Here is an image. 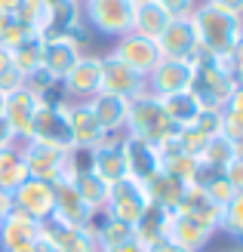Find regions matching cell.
Masks as SVG:
<instances>
[{"label": "cell", "mask_w": 243, "mask_h": 252, "mask_svg": "<svg viewBox=\"0 0 243 252\" xmlns=\"http://www.w3.org/2000/svg\"><path fill=\"white\" fill-rule=\"evenodd\" d=\"M234 157H237V142H231L225 132L212 135L207 142V148H203V154H200V160L209 163V166H215V169H225Z\"/></svg>", "instance_id": "33"}, {"label": "cell", "mask_w": 243, "mask_h": 252, "mask_svg": "<svg viewBox=\"0 0 243 252\" xmlns=\"http://www.w3.org/2000/svg\"><path fill=\"white\" fill-rule=\"evenodd\" d=\"M12 206L28 212L37 221H46L53 216V206H56V188L49 182H40V179H25L12 191Z\"/></svg>", "instance_id": "17"}, {"label": "cell", "mask_w": 243, "mask_h": 252, "mask_svg": "<svg viewBox=\"0 0 243 252\" xmlns=\"http://www.w3.org/2000/svg\"><path fill=\"white\" fill-rule=\"evenodd\" d=\"M99 93H111L120 98H139L142 93H148V77L136 74L133 68H126L123 62H117L114 56L102 53V77H99Z\"/></svg>", "instance_id": "12"}, {"label": "cell", "mask_w": 243, "mask_h": 252, "mask_svg": "<svg viewBox=\"0 0 243 252\" xmlns=\"http://www.w3.org/2000/svg\"><path fill=\"white\" fill-rule=\"evenodd\" d=\"M166 240L188 252H207L215 240V231L200 224L197 219L182 216V212H170L166 216Z\"/></svg>", "instance_id": "16"}, {"label": "cell", "mask_w": 243, "mask_h": 252, "mask_svg": "<svg viewBox=\"0 0 243 252\" xmlns=\"http://www.w3.org/2000/svg\"><path fill=\"white\" fill-rule=\"evenodd\" d=\"M22 86H25V74L16 68V65H12V68H6L3 74H0V93H16V90H22Z\"/></svg>", "instance_id": "37"}, {"label": "cell", "mask_w": 243, "mask_h": 252, "mask_svg": "<svg viewBox=\"0 0 243 252\" xmlns=\"http://www.w3.org/2000/svg\"><path fill=\"white\" fill-rule=\"evenodd\" d=\"M237 86L240 83L234 77L231 56H203L200 53L194 59V83H191V93L203 102V108H225Z\"/></svg>", "instance_id": "2"}, {"label": "cell", "mask_w": 243, "mask_h": 252, "mask_svg": "<svg viewBox=\"0 0 243 252\" xmlns=\"http://www.w3.org/2000/svg\"><path fill=\"white\" fill-rule=\"evenodd\" d=\"M123 160H126V179H133L139 185H145L160 169L157 148L148 142H139V138H130V135H123Z\"/></svg>", "instance_id": "23"}, {"label": "cell", "mask_w": 243, "mask_h": 252, "mask_svg": "<svg viewBox=\"0 0 243 252\" xmlns=\"http://www.w3.org/2000/svg\"><path fill=\"white\" fill-rule=\"evenodd\" d=\"M178 129L170 123V117L163 114V105L157 95L142 93L139 98L130 102V123H126V132L130 138H139V142H148V145H160L166 138H173Z\"/></svg>", "instance_id": "3"}, {"label": "cell", "mask_w": 243, "mask_h": 252, "mask_svg": "<svg viewBox=\"0 0 243 252\" xmlns=\"http://www.w3.org/2000/svg\"><path fill=\"white\" fill-rule=\"evenodd\" d=\"M37 142H49V145H59V148H74L71 145V129H68V102L65 98H43L37 114L31 120V135Z\"/></svg>", "instance_id": "6"}, {"label": "cell", "mask_w": 243, "mask_h": 252, "mask_svg": "<svg viewBox=\"0 0 243 252\" xmlns=\"http://www.w3.org/2000/svg\"><path fill=\"white\" fill-rule=\"evenodd\" d=\"M133 12L136 6L130 0H80L83 28L108 40H117L126 31H133Z\"/></svg>", "instance_id": "4"}, {"label": "cell", "mask_w": 243, "mask_h": 252, "mask_svg": "<svg viewBox=\"0 0 243 252\" xmlns=\"http://www.w3.org/2000/svg\"><path fill=\"white\" fill-rule=\"evenodd\" d=\"M225 114H237V117H243V86H237V90L231 93V98H228V105L222 108Z\"/></svg>", "instance_id": "39"}, {"label": "cell", "mask_w": 243, "mask_h": 252, "mask_svg": "<svg viewBox=\"0 0 243 252\" xmlns=\"http://www.w3.org/2000/svg\"><path fill=\"white\" fill-rule=\"evenodd\" d=\"M40 240L49 243L56 252H99L96 243V234L89 228H68L56 219H46L43 221V234Z\"/></svg>", "instance_id": "20"}, {"label": "cell", "mask_w": 243, "mask_h": 252, "mask_svg": "<svg viewBox=\"0 0 243 252\" xmlns=\"http://www.w3.org/2000/svg\"><path fill=\"white\" fill-rule=\"evenodd\" d=\"M37 252H56V249L49 246V243H43V240H40V243H37Z\"/></svg>", "instance_id": "47"}, {"label": "cell", "mask_w": 243, "mask_h": 252, "mask_svg": "<svg viewBox=\"0 0 243 252\" xmlns=\"http://www.w3.org/2000/svg\"><path fill=\"white\" fill-rule=\"evenodd\" d=\"M89 172H96L105 185L126 179V160H123V135H105L89 151Z\"/></svg>", "instance_id": "15"}, {"label": "cell", "mask_w": 243, "mask_h": 252, "mask_svg": "<svg viewBox=\"0 0 243 252\" xmlns=\"http://www.w3.org/2000/svg\"><path fill=\"white\" fill-rule=\"evenodd\" d=\"M160 105H163V114L170 117V123L175 126V129H185V126H194L197 117H200V111H203V102L191 93H173V95H163L160 98Z\"/></svg>", "instance_id": "26"}, {"label": "cell", "mask_w": 243, "mask_h": 252, "mask_svg": "<svg viewBox=\"0 0 243 252\" xmlns=\"http://www.w3.org/2000/svg\"><path fill=\"white\" fill-rule=\"evenodd\" d=\"M43 95L31 93L28 86H22V90L9 93L6 95V108H3V120L9 123L12 135H16V142H25V138L31 135V120L37 114V108H40Z\"/></svg>", "instance_id": "19"}, {"label": "cell", "mask_w": 243, "mask_h": 252, "mask_svg": "<svg viewBox=\"0 0 243 252\" xmlns=\"http://www.w3.org/2000/svg\"><path fill=\"white\" fill-rule=\"evenodd\" d=\"M108 56L123 62L126 68H133L136 74H142V77H148V74L160 65V59H163L157 43L148 40V37H142V34H136V31H126L123 37H117V40L111 43Z\"/></svg>", "instance_id": "8"}, {"label": "cell", "mask_w": 243, "mask_h": 252, "mask_svg": "<svg viewBox=\"0 0 243 252\" xmlns=\"http://www.w3.org/2000/svg\"><path fill=\"white\" fill-rule=\"evenodd\" d=\"M22 151V160L28 166L31 179H40L56 185L62 179H71V148H59V145H49V142H37V138H25L19 142Z\"/></svg>", "instance_id": "5"}, {"label": "cell", "mask_w": 243, "mask_h": 252, "mask_svg": "<svg viewBox=\"0 0 243 252\" xmlns=\"http://www.w3.org/2000/svg\"><path fill=\"white\" fill-rule=\"evenodd\" d=\"M228 252H243V246H237V249H228Z\"/></svg>", "instance_id": "51"}, {"label": "cell", "mask_w": 243, "mask_h": 252, "mask_svg": "<svg viewBox=\"0 0 243 252\" xmlns=\"http://www.w3.org/2000/svg\"><path fill=\"white\" fill-rule=\"evenodd\" d=\"M86 53V43L80 34H46L43 37V68L62 83L68 71L80 62Z\"/></svg>", "instance_id": "11"}, {"label": "cell", "mask_w": 243, "mask_h": 252, "mask_svg": "<svg viewBox=\"0 0 243 252\" xmlns=\"http://www.w3.org/2000/svg\"><path fill=\"white\" fill-rule=\"evenodd\" d=\"M231 65H234V77H237V83L243 86V37H240V43L234 46V53H231Z\"/></svg>", "instance_id": "40"}, {"label": "cell", "mask_w": 243, "mask_h": 252, "mask_svg": "<svg viewBox=\"0 0 243 252\" xmlns=\"http://www.w3.org/2000/svg\"><path fill=\"white\" fill-rule=\"evenodd\" d=\"M194 129L203 132L207 138L219 135L222 132V108H203L200 117H197V123H194Z\"/></svg>", "instance_id": "35"}, {"label": "cell", "mask_w": 243, "mask_h": 252, "mask_svg": "<svg viewBox=\"0 0 243 252\" xmlns=\"http://www.w3.org/2000/svg\"><path fill=\"white\" fill-rule=\"evenodd\" d=\"M3 108H6V93H0V117H3Z\"/></svg>", "instance_id": "48"}, {"label": "cell", "mask_w": 243, "mask_h": 252, "mask_svg": "<svg viewBox=\"0 0 243 252\" xmlns=\"http://www.w3.org/2000/svg\"><path fill=\"white\" fill-rule=\"evenodd\" d=\"M99 77H102V53H86L80 62L68 71V77L59 83V98L65 102H89L99 93Z\"/></svg>", "instance_id": "10"}, {"label": "cell", "mask_w": 243, "mask_h": 252, "mask_svg": "<svg viewBox=\"0 0 243 252\" xmlns=\"http://www.w3.org/2000/svg\"><path fill=\"white\" fill-rule=\"evenodd\" d=\"M222 175H225V182L234 188V191H243V160H231L228 166L222 169Z\"/></svg>", "instance_id": "38"}, {"label": "cell", "mask_w": 243, "mask_h": 252, "mask_svg": "<svg viewBox=\"0 0 243 252\" xmlns=\"http://www.w3.org/2000/svg\"><path fill=\"white\" fill-rule=\"evenodd\" d=\"M173 16H166V12L154 3V0H148V3H139L136 12H133V31L148 37V40H157L163 34V28L170 25Z\"/></svg>", "instance_id": "29"}, {"label": "cell", "mask_w": 243, "mask_h": 252, "mask_svg": "<svg viewBox=\"0 0 243 252\" xmlns=\"http://www.w3.org/2000/svg\"><path fill=\"white\" fill-rule=\"evenodd\" d=\"M185 188H188V185H182L175 175H170L166 169H157V172L145 182V194H148V203H151V206H160V209H166V212H173V209L178 206V200H182Z\"/></svg>", "instance_id": "25"}, {"label": "cell", "mask_w": 243, "mask_h": 252, "mask_svg": "<svg viewBox=\"0 0 243 252\" xmlns=\"http://www.w3.org/2000/svg\"><path fill=\"white\" fill-rule=\"evenodd\" d=\"M53 188H56V206H53V216H49V219L68 224V228H86V224L93 221L96 212L83 203V197L77 194L74 182L71 179H62Z\"/></svg>", "instance_id": "18"}, {"label": "cell", "mask_w": 243, "mask_h": 252, "mask_svg": "<svg viewBox=\"0 0 243 252\" xmlns=\"http://www.w3.org/2000/svg\"><path fill=\"white\" fill-rule=\"evenodd\" d=\"M68 129H71V145L83 151H93L105 138L89 102H68Z\"/></svg>", "instance_id": "22"}, {"label": "cell", "mask_w": 243, "mask_h": 252, "mask_svg": "<svg viewBox=\"0 0 243 252\" xmlns=\"http://www.w3.org/2000/svg\"><path fill=\"white\" fill-rule=\"evenodd\" d=\"M99 252H145V249L133 240V243H126V246H117V249H99Z\"/></svg>", "instance_id": "45"}, {"label": "cell", "mask_w": 243, "mask_h": 252, "mask_svg": "<svg viewBox=\"0 0 243 252\" xmlns=\"http://www.w3.org/2000/svg\"><path fill=\"white\" fill-rule=\"evenodd\" d=\"M191 19H194L203 56H231L234 46L243 37V19L240 16H234L228 9H219L212 3H203V0L191 12Z\"/></svg>", "instance_id": "1"}, {"label": "cell", "mask_w": 243, "mask_h": 252, "mask_svg": "<svg viewBox=\"0 0 243 252\" xmlns=\"http://www.w3.org/2000/svg\"><path fill=\"white\" fill-rule=\"evenodd\" d=\"M0 221H3V219H0Z\"/></svg>", "instance_id": "52"}, {"label": "cell", "mask_w": 243, "mask_h": 252, "mask_svg": "<svg viewBox=\"0 0 243 252\" xmlns=\"http://www.w3.org/2000/svg\"><path fill=\"white\" fill-rule=\"evenodd\" d=\"M89 108L102 126L105 135H123L126 123H130V98L111 95V93H96L89 98Z\"/></svg>", "instance_id": "21"}, {"label": "cell", "mask_w": 243, "mask_h": 252, "mask_svg": "<svg viewBox=\"0 0 243 252\" xmlns=\"http://www.w3.org/2000/svg\"><path fill=\"white\" fill-rule=\"evenodd\" d=\"M25 179H31V175H28V166H25V160H22L19 145L3 148L0 151V191L12 194Z\"/></svg>", "instance_id": "30"}, {"label": "cell", "mask_w": 243, "mask_h": 252, "mask_svg": "<svg viewBox=\"0 0 243 252\" xmlns=\"http://www.w3.org/2000/svg\"><path fill=\"white\" fill-rule=\"evenodd\" d=\"M203 3H212V6L228 9V12H234V16L243 19V0H203Z\"/></svg>", "instance_id": "41"}, {"label": "cell", "mask_w": 243, "mask_h": 252, "mask_svg": "<svg viewBox=\"0 0 243 252\" xmlns=\"http://www.w3.org/2000/svg\"><path fill=\"white\" fill-rule=\"evenodd\" d=\"M22 0H0V9H6V12H16L19 9Z\"/></svg>", "instance_id": "46"}, {"label": "cell", "mask_w": 243, "mask_h": 252, "mask_svg": "<svg viewBox=\"0 0 243 252\" xmlns=\"http://www.w3.org/2000/svg\"><path fill=\"white\" fill-rule=\"evenodd\" d=\"M71 182H74L77 194L83 197V203H86L89 209H93V212H105L108 194H111V185H105L96 172H89V169L74 172V175H71Z\"/></svg>", "instance_id": "28"}, {"label": "cell", "mask_w": 243, "mask_h": 252, "mask_svg": "<svg viewBox=\"0 0 243 252\" xmlns=\"http://www.w3.org/2000/svg\"><path fill=\"white\" fill-rule=\"evenodd\" d=\"M53 6H59V3H77V0H49Z\"/></svg>", "instance_id": "49"}, {"label": "cell", "mask_w": 243, "mask_h": 252, "mask_svg": "<svg viewBox=\"0 0 243 252\" xmlns=\"http://www.w3.org/2000/svg\"><path fill=\"white\" fill-rule=\"evenodd\" d=\"M148 206L151 203H148L145 185H139L133 179H120V182L111 185V194H108V203H105V216L133 228V224L148 212Z\"/></svg>", "instance_id": "7"}, {"label": "cell", "mask_w": 243, "mask_h": 252, "mask_svg": "<svg viewBox=\"0 0 243 252\" xmlns=\"http://www.w3.org/2000/svg\"><path fill=\"white\" fill-rule=\"evenodd\" d=\"M43 234V221L31 219L28 212H22L12 206L6 212V219L0 221V252H12L22 246H37Z\"/></svg>", "instance_id": "14"}, {"label": "cell", "mask_w": 243, "mask_h": 252, "mask_svg": "<svg viewBox=\"0 0 243 252\" xmlns=\"http://www.w3.org/2000/svg\"><path fill=\"white\" fill-rule=\"evenodd\" d=\"M219 234L234 237V240H240V246H243V191H237V194L222 206V224H219Z\"/></svg>", "instance_id": "34"}, {"label": "cell", "mask_w": 243, "mask_h": 252, "mask_svg": "<svg viewBox=\"0 0 243 252\" xmlns=\"http://www.w3.org/2000/svg\"><path fill=\"white\" fill-rule=\"evenodd\" d=\"M148 252H188V249L175 246V243H170V240H163V243H157V246H151Z\"/></svg>", "instance_id": "43"}, {"label": "cell", "mask_w": 243, "mask_h": 252, "mask_svg": "<svg viewBox=\"0 0 243 252\" xmlns=\"http://www.w3.org/2000/svg\"><path fill=\"white\" fill-rule=\"evenodd\" d=\"M154 3L166 12V16H191L200 0H154Z\"/></svg>", "instance_id": "36"}, {"label": "cell", "mask_w": 243, "mask_h": 252, "mask_svg": "<svg viewBox=\"0 0 243 252\" xmlns=\"http://www.w3.org/2000/svg\"><path fill=\"white\" fill-rule=\"evenodd\" d=\"M16 16L40 37H46L49 28H53V3L49 0H22Z\"/></svg>", "instance_id": "31"}, {"label": "cell", "mask_w": 243, "mask_h": 252, "mask_svg": "<svg viewBox=\"0 0 243 252\" xmlns=\"http://www.w3.org/2000/svg\"><path fill=\"white\" fill-rule=\"evenodd\" d=\"M154 43H157L163 59L194 62L200 56V40H197V28H194V19L191 16H173Z\"/></svg>", "instance_id": "9"}, {"label": "cell", "mask_w": 243, "mask_h": 252, "mask_svg": "<svg viewBox=\"0 0 243 252\" xmlns=\"http://www.w3.org/2000/svg\"><path fill=\"white\" fill-rule=\"evenodd\" d=\"M194 83V62H178V59H160V65L148 74V93L151 95H173L185 93Z\"/></svg>", "instance_id": "13"}, {"label": "cell", "mask_w": 243, "mask_h": 252, "mask_svg": "<svg viewBox=\"0 0 243 252\" xmlns=\"http://www.w3.org/2000/svg\"><path fill=\"white\" fill-rule=\"evenodd\" d=\"M9 145H19L16 142V135H12V129H9V123L0 117V151L3 148H9Z\"/></svg>", "instance_id": "42"}, {"label": "cell", "mask_w": 243, "mask_h": 252, "mask_svg": "<svg viewBox=\"0 0 243 252\" xmlns=\"http://www.w3.org/2000/svg\"><path fill=\"white\" fill-rule=\"evenodd\" d=\"M6 68H12V53H9L3 43H0V74H3Z\"/></svg>", "instance_id": "44"}, {"label": "cell", "mask_w": 243, "mask_h": 252, "mask_svg": "<svg viewBox=\"0 0 243 252\" xmlns=\"http://www.w3.org/2000/svg\"><path fill=\"white\" fill-rule=\"evenodd\" d=\"M166 216H170L166 209H160V206H148V212L133 224L136 243L142 246L145 252H148L151 246H157V243L166 240Z\"/></svg>", "instance_id": "27"}, {"label": "cell", "mask_w": 243, "mask_h": 252, "mask_svg": "<svg viewBox=\"0 0 243 252\" xmlns=\"http://www.w3.org/2000/svg\"><path fill=\"white\" fill-rule=\"evenodd\" d=\"M173 212H182V216H188V219H197L200 224H207V228H212L215 234H219L222 206L215 203L207 191H200L197 185H188L185 188V194H182V200H178V206Z\"/></svg>", "instance_id": "24"}, {"label": "cell", "mask_w": 243, "mask_h": 252, "mask_svg": "<svg viewBox=\"0 0 243 252\" xmlns=\"http://www.w3.org/2000/svg\"><path fill=\"white\" fill-rule=\"evenodd\" d=\"M130 3H133V6H139V3H148V0H130Z\"/></svg>", "instance_id": "50"}, {"label": "cell", "mask_w": 243, "mask_h": 252, "mask_svg": "<svg viewBox=\"0 0 243 252\" xmlns=\"http://www.w3.org/2000/svg\"><path fill=\"white\" fill-rule=\"evenodd\" d=\"M9 53H12V65H16L25 77H28L31 71L43 68V37L37 34V37H31V40L19 43L16 49H9Z\"/></svg>", "instance_id": "32"}]
</instances>
